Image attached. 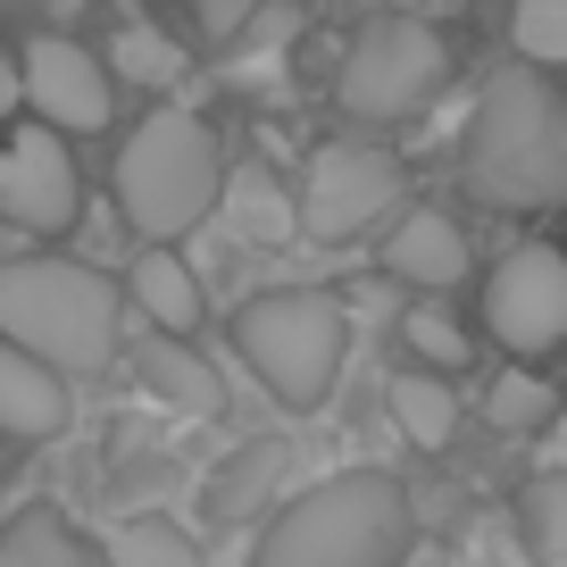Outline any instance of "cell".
Returning <instances> with one entry per match:
<instances>
[{
  "mask_svg": "<svg viewBox=\"0 0 567 567\" xmlns=\"http://www.w3.org/2000/svg\"><path fill=\"white\" fill-rule=\"evenodd\" d=\"M109 75L167 92V84H184V42H167L159 25H117V34H109Z\"/></svg>",
  "mask_w": 567,
  "mask_h": 567,
  "instance_id": "e0dca14e",
  "label": "cell"
},
{
  "mask_svg": "<svg viewBox=\"0 0 567 567\" xmlns=\"http://www.w3.org/2000/svg\"><path fill=\"white\" fill-rule=\"evenodd\" d=\"M484 334L509 359H550L567 342V250L559 243H517L484 276Z\"/></svg>",
  "mask_w": 567,
  "mask_h": 567,
  "instance_id": "52a82bcc",
  "label": "cell"
},
{
  "mask_svg": "<svg viewBox=\"0 0 567 567\" xmlns=\"http://www.w3.org/2000/svg\"><path fill=\"white\" fill-rule=\"evenodd\" d=\"M234 351L250 359V375H259L284 409H301V417H309V409H326L334 384H342L351 318H342V301L318 292V284H284V292L243 301V318H234Z\"/></svg>",
  "mask_w": 567,
  "mask_h": 567,
  "instance_id": "277c9868",
  "label": "cell"
},
{
  "mask_svg": "<svg viewBox=\"0 0 567 567\" xmlns=\"http://www.w3.org/2000/svg\"><path fill=\"white\" fill-rule=\"evenodd\" d=\"M409 543H417L409 484L392 467H342L267 517L250 567H401Z\"/></svg>",
  "mask_w": 567,
  "mask_h": 567,
  "instance_id": "6da1fadb",
  "label": "cell"
},
{
  "mask_svg": "<svg viewBox=\"0 0 567 567\" xmlns=\"http://www.w3.org/2000/svg\"><path fill=\"white\" fill-rule=\"evenodd\" d=\"M84 209V176H75V151L59 125H18L0 142V217L25 234H68Z\"/></svg>",
  "mask_w": 567,
  "mask_h": 567,
  "instance_id": "9c48e42d",
  "label": "cell"
},
{
  "mask_svg": "<svg viewBox=\"0 0 567 567\" xmlns=\"http://www.w3.org/2000/svg\"><path fill=\"white\" fill-rule=\"evenodd\" d=\"M392 200H401V159H392V151H375V142H326L318 159L301 167L292 209H301L309 243H351Z\"/></svg>",
  "mask_w": 567,
  "mask_h": 567,
  "instance_id": "ba28073f",
  "label": "cell"
},
{
  "mask_svg": "<svg viewBox=\"0 0 567 567\" xmlns=\"http://www.w3.org/2000/svg\"><path fill=\"white\" fill-rule=\"evenodd\" d=\"M25 109H34L42 125H59V134H101L109 117H117V75H109V59H92L84 42L68 34H42L25 42Z\"/></svg>",
  "mask_w": 567,
  "mask_h": 567,
  "instance_id": "30bf717a",
  "label": "cell"
},
{
  "mask_svg": "<svg viewBox=\"0 0 567 567\" xmlns=\"http://www.w3.org/2000/svg\"><path fill=\"white\" fill-rule=\"evenodd\" d=\"M509 42H517V59H534V68H567V0H517Z\"/></svg>",
  "mask_w": 567,
  "mask_h": 567,
  "instance_id": "44dd1931",
  "label": "cell"
},
{
  "mask_svg": "<svg viewBox=\"0 0 567 567\" xmlns=\"http://www.w3.org/2000/svg\"><path fill=\"white\" fill-rule=\"evenodd\" d=\"M226 200V159L217 134L193 109H151L117 151V217L142 243H176Z\"/></svg>",
  "mask_w": 567,
  "mask_h": 567,
  "instance_id": "3957f363",
  "label": "cell"
},
{
  "mask_svg": "<svg viewBox=\"0 0 567 567\" xmlns=\"http://www.w3.org/2000/svg\"><path fill=\"white\" fill-rule=\"evenodd\" d=\"M193 9H200V25H209V34H243L267 0H193Z\"/></svg>",
  "mask_w": 567,
  "mask_h": 567,
  "instance_id": "cb8c5ba5",
  "label": "cell"
},
{
  "mask_svg": "<svg viewBox=\"0 0 567 567\" xmlns=\"http://www.w3.org/2000/svg\"><path fill=\"white\" fill-rule=\"evenodd\" d=\"M484 417H493L501 434H534V425L559 417V392H550V375L509 368V375H493V392H484Z\"/></svg>",
  "mask_w": 567,
  "mask_h": 567,
  "instance_id": "ffe728a7",
  "label": "cell"
},
{
  "mask_svg": "<svg viewBox=\"0 0 567 567\" xmlns=\"http://www.w3.org/2000/svg\"><path fill=\"white\" fill-rule=\"evenodd\" d=\"M392 425H401L417 451H443L451 434H460V392H451L443 368H417V375H392Z\"/></svg>",
  "mask_w": 567,
  "mask_h": 567,
  "instance_id": "5bb4252c",
  "label": "cell"
},
{
  "mask_svg": "<svg viewBox=\"0 0 567 567\" xmlns=\"http://www.w3.org/2000/svg\"><path fill=\"white\" fill-rule=\"evenodd\" d=\"M0 334L84 375L117 351V292L75 259H9L0 267Z\"/></svg>",
  "mask_w": 567,
  "mask_h": 567,
  "instance_id": "5b68a950",
  "label": "cell"
},
{
  "mask_svg": "<svg viewBox=\"0 0 567 567\" xmlns=\"http://www.w3.org/2000/svg\"><path fill=\"white\" fill-rule=\"evenodd\" d=\"M234 234H243V243H259V250H284L292 234H301V209H292V200H276L267 184H243V193H234Z\"/></svg>",
  "mask_w": 567,
  "mask_h": 567,
  "instance_id": "603a6c76",
  "label": "cell"
},
{
  "mask_svg": "<svg viewBox=\"0 0 567 567\" xmlns=\"http://www.w3.org/2000/svg\"><path fill=\"white\" fill-rule=\"evenodd\" d=\"M142 375H151V392H159L167 409H184V417H217V409H226V392H217L209 359H200L184 334H159V342H151Z\"/></svg>",
  "mask_w": 567,
  "mask_h": 567,
  "instance_id": "9a60e30c",
  "label": "cell"
},
{
  "mask_svg": "<svg viewBox=\"0 0 567 567\" xmlns=\"http://www.w3.org/2000/svg\"><path fill=\"white\" fill-rule=\"evenodd\" d=\"M0 567H109V559L75 526H59V517H18L0 534Z\"/></svg>",
  "mask_w": 567,
  "mask_h": 567,
  "instance_id": "2e32d148",
  "label": "cell"
},
{
  "mask_svg": "<svg viewBox=\"0 0 567 567\" xmlns=\"http://www.w3.org/2000/svg\"><path fill=\"white\" fill-rule=\"evenodd\" d=\"M443 84H451V51H443L434 25L425 18H375V25H359V42L342 51L334 101H342V117H359V125H401Z\"/></svg>",
  "mask_w": 567,
  "mask_h": 567,
  "instance_id": "8992f818",
  "label": "cell"
},
{
  "mask_svg": "<svg viewBox=\"0 0 567 567\" xmlns=\"http://www.w3.org/2000/svg\"><path fill=\"white\" fill-rule=\"evenodd\" d=\"M401 342L417 351V368H443V375L467 368V334L451 309H401Z\"/></svg>",
  "mask_w": 567,
  "mask_h": 567,
  "instance_id": "7402d4cb",
  "label": "cell"
},
{
  "mask_svg": "<svg viewBox=\"0 0 567 567\" xmlns=\"http://www.w3.org/2000/svg\"><path fill=\"white\" fill-rule=\"evenodd\" d=\"M125 301L159 326V334H193L200 326V276L167 243H151V250H134V267H125Z\"/></svg>",
  "mask_w": 567,
  "mask_h": 567,
  "instance_id": "4fadbf2b",
  "label": "cell"
},
{
  "mask_svg": "<svg viewBox=\"0 0 567 567\" xmlns=\"http://www.w3.org/2000/svg\"><path fill=\"white\" fill-rule=\"evenodd\" d=\"M9 109H25V68L0 51V117H9Z\"/></svg>",
  "mask_w": 567,
  "mask_h": 567,
  "instance_id": "d4e9b609",
  "label": "cell"
},
{
  "mask_svg": "<svg viewBox=\"0 0 567 567\" xmlns=\"http://www.w3.org/2000/svg\"><path fill=\"white\" fill-rule=\"evenodd\" d=\"M68 425V368L0 334V434L9 443H51Z\"/></svg>",
  "mask_w": 567,
  "mask_h": 567,
  "instance_id": "8fae6325",
  "label": "cell"
},
{
  "mask_svg": "<svg viewBox=\"0 0 567 567\" xmlns=\"http://www.w3.org/2000/svg\"><path fill=\"white\" fill-rule=\"evenodd\" d=\"M384 276L409 284V292H451L467 276V234L451 226L443 209H409L401 226L384 234Z\"/></svg>",
  "mask_w": 567,
  "mask_h": 567,
  "instance_id": "7c38bea8",
  "label": "cell"
},
{
  "mask_svg": "<svg viewBox=\"0 0 567 567\" xmlns=\"http://www.w3.org/2000/svg\"><path fill=\"white\" fill-rule=\"evenodd\" d=\"M517 534L543 567H567V476H526L517 484Z\"/></svg>",
  "mask_w": 567,
  "mask_h": 567,
  "instance_id": "ac0fdd59",
  "label": "cell"
},
{
  "mask_svg": "<svg viewBox=\"0 0 567 567\" xmlns=\"http://www.w3.org/2000/svg\"><path fill=\"white\" fill-rule=\"evenodd\" d=\"M467 193L484 209H550L567 193V125L534 59L501 68L467 117Z\"/></svg>",
  "mask_w": 567,
  "mask_h": 567,
  "instance_id": "7a4b0ae2",
  "label": "cell"
},
{
  "mask_svg": "<svg viewBox=\"0 0 567 567\" xmlns=\"http://www.w3.org/2000/svg\"><path fill=\"white\" fill-rule=\"evenodd\" d=\"M101 559L109 567H200V550L184 543V526H167V517H125Z\"/></svg>",
  "mask_w": 567,
  "mask_h": 567,
  "instance_id": "d6986e66",
  "label": "cell"
}]
</instances>
